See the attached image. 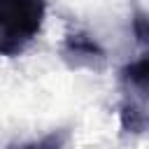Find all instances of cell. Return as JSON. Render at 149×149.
<instances>
[{"label": "cell", "instance_id": "obj_1", "mask_svg": "<svg viewBox=\"0 0 149 149\" xmlns=\"http://www.w3.org/2000/svg\"><path fill=\"white\" fill-rule=\"evenodd\" d=\"M119 128L128 137L149 133V51L128 61L116 77Z\"/></svg>", "mask_w": 149, "mask_h": 149}, {"label": "cell", "instance_id": "obj_2", "mask_svg": "<svg viewBox=\"0 0 149 149\" xmlns=\"http://www.w3.org/2000/svg\"><path fill=\"white\" fill-rule=\"evenodd\" d=\"M47 0H0V56L16 58L40 37Z\"/></svg>", "mask_w": 149, "mask_h": 149}, {"label": "cell", "instance_id": "obj_3", "mask_svg": "<svg viewBox=\"0 0 149 149\" xmlns=\"http://www.w3.org/2000/svg\"><path fill=\"white\" fill-rule=\"evenodd\" d=\"M58 54L70 70L98 72L107 65V49L102 47V42L88 28L77 26V23H70L65 28Z\"/></svg>", "mask_w": 149, "mask_h": 149}, {"label": "cell", "instance_id": "obj_4", "mask_svg": "<svg viewBox=\"0 0 149 149\" xmlns=\"http://www.w3.org/2000/svg\"><path fill=\"white\" fill-rule=\"evenodd\" d=\"M70 142H72V130L68 126H61V128H51L40 137L14 140L5 149H70Z\"/></svg>", "mask_w": 149, "mask_h": 149}, {"label": "cell", "instance_id": "obj_5", "mask_svg": "<svg viewBox=\"0 0 149 149\" xmlns=\"http://www.w3.org/2000/svg\"><path fill=\"white\" fill-rule=\"evenodd\" d=\"M130 7V30L140 47L149 51V0H128Z\"/></svg>", "mask_w": 149, "mask_h": 149}]
</instances>
